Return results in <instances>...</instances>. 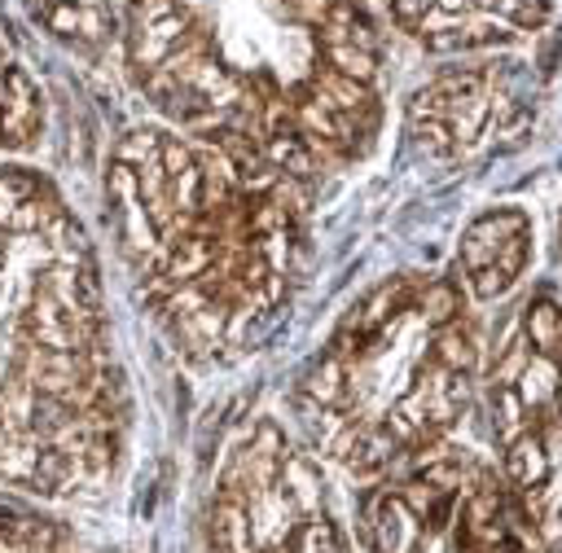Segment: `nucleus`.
I'll return each instance as SVG.
<instances>
[{"mask_svg":"<svg viewBox=\"0 0 562 553\" xmlns=\"http://www.w3.org/2000/svg\"><path fill=\"white\" fill-rule=\"evenodd\" d=\"M544 544H549V553H562V514L553 522H544Z\"/></svg>","mask_w":562,"mask_h":553,"instance_id":"27","label":"nucleus"},{"mask_svg":"<svg viewBox=\"0 0 562 553\" xmlns=\"http://www.w3.org/2000/svg\"><path fill=\"white\" fill-rule=\"evenodd\" d=\"M505 478L518 487V492H540L553 474V456H549V443L544 435L531 426L527 435H518L514 443H505Z\"/></svg>","mask_w":562,"mask_h":553,"instance_id":"4","label":"nucleus"},{"mask_svg":"<svg viewBox=\"0 0 562 553\" xmlns=\"http://www.w3.org/2000/svg\"><path fill=\"white\" fill-rule=\"evenodd\" d=\"M518 233H527V215H522L518 206H501V211L479 215V219L461 233L457 268H461V272H474V268L492 263V259H496V250H501L509 237H518Z\"/></svg>","mask_w":562,"mask_h":553,"instance_id":"2","label":"nucleus"},{"mask_svg":"<svg viewBox=\"0 0 562 553\" xmlns=\"http://www.w3.org/2000/svg\"><path fill=\"white\" fill-rule=\"evenodd\" d=\"M553 404L562 408V369H558V391H553Z\"/></svg>","mask_w":562,"mask_h":553,"instance_id":"30","label":"nucleus"},{"mask_svg":"<svg viewBox=\"0 0 562 553\" xmlns=\"http://www.w3.org/2000/svg\"><path fill=\"white\" fill-rule=\"evenodd\" d=\"M325 66L347 75V79H360V83H373L378 75V53L373 48H360V44H325Z\"/></svg>","mask_w":562,"mask_h":553,"instance_id":"17","label":"nucleus"},{"mask_svg":"<svg viewBox=\"0 0 562 553\" xmlns=\"http://www.w3.org/2000/svg\"><path fill=\"white\" fill-rule=\"evenodd\" d=\"M558 364H562V325H558Z\"/></svg>","mask_w":562,"mask_h":553,"instance_id":"31","label":"nucleus"},{"mask_svg":"<svg viewBox=\"0 0 562 553\" xmlns=\"http://www.w3.org/2000/svg\"><path fill=\"white\" fill-rule=\"evenodd\" d=\"M158 145H162V132H154V127H136V132H127V136L119 140V149H114V162H127V167H136V162H145L149 154H158Z\"/></svg>","mask_w":562,"mask_h":553,"instance_id":"21","label":"nucleus"},{"mask_svg":"<svg viewBox=\"0 0 562 553\" xmlns=\"http://www.w3.org/2000/svg\"><path fill=\"white\" fill-rule=\"evenodd\" d=\"M290 9H294V18H299V22L321 26V22H325V13L334 9V0H290Z\"/></svg>","mask_w":562,"mask_h":553,"instance_id":"26","label":"nucleus"},{"mask_svg":"<svg viewBox=\"0 0 562 553\" xmlns=\"http://www.w3.org/2000/svg\"><path fill=\"white\" fill-rule=\"evenodd\" d=\"M263 553H294V544L285 540V544H272V549H263Z\"/></svg>","mask_w":562,"mask_h":553,"instance_id":"29","label":"nucleus"},{"mask_svg":"<svg viewBox=\"0 0 562 553\" xmlns=\"http://www.w3.org/2000/svg\"><path fill=\"white\" fill-rule=\"evenodd\" d=\"M465 276H470V294H474V298H501V294L514 285L496 263H483V268H474V272H465Z\"/></svg>","mask_w":562,"mask_h":553,"instance_id":"23","label":"nucleus"},{"mask_svg":"<svg viewBox=\"0 0 562 553\" xmlns=\"http://www.w3.org/2000/svg\"><path fill=\"white\" fill-rule=\"evenodd\" d=\"M536 426V413H527V404L518 399L514 386H492V435L496 443H514L518 435H527Z\"/></svg>","mask_w":562,"mask_h":553,"instance_id":"13","label":"nucleus"},{"mask_svg":"<svg viewBox=\"0 0 562 553\" xmlns=\"http://www.w3.org/2000/svg\"><path fill=\"white\" fill-rule=\"evenodd\" d=\"M189 18L184 13H171V18H162V22H149V26H136L132 31V66L145 75V70H154V66H162L167 61V53L189 35Z\"/></svg>","mask_w":562,"mask_h":553,"instance_id":"8","label":"nucleus"},{"mask_svg":"<svg viewBox=\"0 0 562 553\" xmlns=\"http://www.w3.org/2000/svg\"><path fill=\"white\" fill-rule=\"evenodd\" d=\"M290 544H294V553H347V544H342L338 527H334L325 514H312V518H303Z\"/></svg>","mask_w":562,"mask_h":553,"instance_id":"18","label":"nucleus"},{"mask_svg":"<svg viewBox=\"0 0 562 553\" xmlns=\"http://www.w3.org/2000/svg\"><path fill=\"white\" fill-rule=\"evenodd\" d=\"M31 9L44 18L48 31L66 35V40H105L110 18L101 13V4H79V0H31Z\"/></svg>","mask_w":562,"mask_h":553,"instance_id":"5","label":"nucleus"},{"mask_svg":"<svg viewBox=\"0 0 562 553\" xmlns=\"http://www.w3.org/2000/svg\"><path fill=\"white\" fill-rule=\"evenodd\" d=\"M527 259H531V237H527V233H518V237H509V241L496 250V259H492V263H496L509 281H518V276H522V268H527Z\"/></svg>","mask_w":562,"mask_h":553,"instance_id":"22","label":"nucleus"},{"mask_svg":"<svg viewBox=\"0 0 562 553\" xmlns=\"http://www.w3.org/2000/svg\"><path fill=\"white\" fill-rule=\"evenodd\" d=\"M408 127H413L417 145H422L430 158H452V154H457V140H452V132H448L443 119H408Z\"/></svg>","mask_w":562,"mask_h":553,"instance_id":"20","label":"nucleus"},{"mask_svg":"<svg viewBox=\"0 0 562 553\" xmlns=\"http://www.w3.org/2000/svg\"><path fill=\"white\" fill-rule=\"evenodd\" d=\"M171 13H180V0H132V18H136V26L162 22V18H171Z\"/></svg>","mask_w":562,"mask_h":553,"instance_id":"24","label":"nucleus"},{"mask_svg":"<svg viewBox=\"0 0 562 553\" xmlns=\"http://www.w3.org/2000/svg\"><path fill=\"white\" fill-rule=\"evenodd\" d=\"M435 9H443V13H474V0H435Z\"/></svg>","mask_w":562,"mask_h":553,"instance_id":"28","label":"nucleus"},{"mask_svg":"<svg viewBox=\"0 0 562 553\" xmlns=\"http://www.w3.org/2000/svg\"><path fill=\"white\" fill-rule=\"evenodd\" d=\"M558 360H549V356H531V364L522 369V377L514 382V391H518V399L527 404V413H540V408H549L553 404V391H558Z\"/></svg>","mask_w":562,"mask_h":553,"instance_id":"14","label":"nucleus"},{"mask_svg":"<svg viewBox=\"0 0 562 553\" xmlns=\"http://www.w3.org/2000/svg\"><path fill=\"white\" fill-rule=\"evenodd\" d=\"M558 325H562V307L553 298H536L522 307V338L531 342L536 356L558 360Z\"/></svg>","mask_w":562,"mask_h":553,"instance_id":"12","label":"nucleus"},{"mask_svg":"<svg viewBox=\"0 0 562 553\" xmlns=\"http://www.w3.org/2000/svg\"><path fill=\"white\" fill-rule=\"evenodd\" d=\"M211 549L215 553H263L250 527V509L237 496H215L211 505Z\"/></svg>","mask_w":562,"mask_h":553,"instance_id":"6","label":"nucleus"},{"mask_svg":"<svg viewBox=\"0 0 562 553\" xmlns=\"http://www.w3.org/2000/svg\"><path fill=\"white\" fill-rule=\"evenodd\" d=\"M40 123H44L40 83L22 66H9L4 70V101H0V145L26 149L40 136Z\"/></svg>","mask_w":562,"mask_h":553,"instance_id":"1","label":"nucleus"},{"mask_svg":"<svg viewBox=\"0 0 562 553\" xmlns=\"http://www.w3.org/2000/svg\"><path fill=\"white\" fill-rule=\"evenodd\" d=\"M307 88H312V92H316L334 114H369V110H378V97H373V88H369V83L347 79V75H338V70H329V66L312 70Z\"/></svg>","mask_w":562,"mask_h":553,"instance_id":"9","label":"nucleus"},{"mask_svg":"<svg viewBox=\"0 0 562 553\" xmlns=\"http://www.w3.org/2000/svg\"><path fill=\"white\" fill-rule=\"evenodd\" d=\"M531 4H549V0H531Z\"/></svg>","mask_w":562,"mask_h":553,"instance_id":"34","label":"nucleus"},{"mask_svg":"<svg viewBox=\"0 0 562 553\" xmlns=\"http://www.w3.org/2000/svg\"><path fill=\"white\" fill-rule=\"evenodd\" d=\"M509 553H522V549H518V544H509Z\"/></svg>","mask_w":562,"mask_h":553,"instance_id":"33","label":"nucleus"},{"mask_svg":"<svg viewBox=\"0 0 562 553\" xmlns=\"http://www.w3.org/2000/svg\"><path fill=\"white\" fill-rule=\"evenodd\" d=\"M430 9H435V0H391V18L400 26H422L430 18Z\"/></svg>","mask_w":562,"mask_h":553,"instance_id":"25","label":"nucleus"},{"mask_svg":"<svg viewBox=\"0 0 562 553\" xmlns=\"http://www.w3.org/2000/svg\"><path fill=\"white\" fill-rule=\"evenodd\" d=\"M44 189V180L26 167H4L0 171V233L9 228V219L18 215V206H26L35 193Z\"/></svg>","mask_w":562,"mask_h":553,"instance_id":"16","label":"nucleus"},{"mask_svg":"<svg viewBox=\"0 0 562 553\" xmlns=\"http://www.w3.org/2000/svg\"><path fill=\"white\" fill-rule=\"evenodd\" d=\"M277 483H281V492L290 496V505L299 509V518L325 514V483H321V470H316L312 456H303V452H285Z\"/></svg>","mask_w":562,"mask_h":553,"instance_id":"7","label":"nucleus"},{"mask_svg":"<svg viewBox=\"0 0 562 553\" xmlns=\"http://www.w3.org/2000/svg\"><path fill=\"white\" fill-rule=\"evenodd\" d=\"M531 342L527 338H514L505 347H496V360H492V386H514L522 377V369L531 364Z\"/></svg>","mask_w":562,"mask_h":553,"instance_id":"19","label":"nucleus"},{"mask_svg":"<svg viewBox=\"0 0 562 553\" xmlns=\"http://www.w3.org/2000/svg\"><path fill=\"white\" fill-rule=\"evenodd\" d=\"M413 312L430 325V329H439V325H448V320H457L461 316V294H457V285L452 281H426L422 290H417V298H413Z\"/></svg>","mask_w":562,"mask_h":553,"instance_id":"15","label":"nucleus"},{"mask_svg":"<svg viewBox=\"0 0 562 553\" xmlns=\"http://www.w3.org/2000/svg\"><path fill=\"white\" fill-rule=\"evenodd\" d=\"M347 395H351V369H347L338 356L325 351V356L316 360V369L307 373L299 399H307V404H316V408H347Z\"/></svg>","mask_w":562,"mask_h":553,"instance_id":"10","label":"nucleus"},{"mask_svg":"<svg viewBox=\"0 0 562 553\" xmlns=\"http://www.w3.org/2000/svg\"><path fill=\"white\" fill-rule=\"evenodd\" d=\"M426 356H430L435 364H443L448 373H470L474 360H479V342H474V334H470V329L461 325V316H457V320H448V325H439V329L430 334Z\"/></svg>","mask_w":562,"mask_h":553,"instance_id":"11","label":"nucleus"},{"mask_svg":"<svg viewBox=\"0 0 562 553\" xmlns=\"http://www.w3.org/2000/svg\"><path fill=\"white\" fill-rule=\"evenodd\" d=\"M4 66H9V61H4V44H0V70H4Z\"/></svg>","mask_w":562,"mask_h":553,"instance_id":"32","label":"nucleus"},{"mask_svg":"<svg viewBox=\"0 0 562 553\" xmlns=\"http://www.w3.org/2000/svg\"><path fill=\"white\" fill-rule=\"evenodd\" d=\"M369 535L378 553H422L426 527L408 514V505L395 492H378L369 509Z\"/></svg>","mask_w":562,"mask_h":553,"instance_id":"3","label":"nucleus"}]
</instances>
